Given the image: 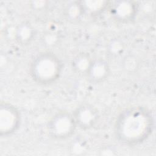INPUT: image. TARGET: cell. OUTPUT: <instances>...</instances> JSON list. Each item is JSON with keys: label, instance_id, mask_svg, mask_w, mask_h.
<instances>
[{"label": "cell", "instance_id": "6da1fadb", "mask_svg": "<svg viewBox=\"0 0 156 156\" xmlns=\"http://www.w3.org/2000/svg\"><path fill=\"white\" fill-rule=\"evenodd\" d=\"M153 122L152 115L146 109L138 107L126 110L116 121V135L125 144L140 143L152 132Z\"/></svg>", "mask_w": 156, "mask_h": 156}, {"label": "cell", "instance_id": "7a4b0ae2", "mask_svg": "<svg viewBox=\"0 0 156 156\" xmlns=\"http://www.w3.org/2000/svg\"><path fill=\"white\" fill-rule=\"evenodd\" d=\"M62 65L59 58L51 52L38 55L32 62L30 72L34 80L41 85H48L59 77Z\"/></svg>", "mask_w": 156, "mask_h": 156}, {"label": "cell", "instance_id": "3957f363", "mask_svg": "<svg viewBox=\"0 0 156 156\" xmlns=\"http://www.w3.org/2000/svg\"><path fill=\"white\" fill-rule=\"evenodd\" d=\"M73 115L59 112L55 115L48 124L49 135L54 139L64 140L71 136L76 127Z\"/></svg>", "mask_w": 156, "mask_h": 156}, {"label": "cell", "instance_id": "277c9868", "mask_svg": "<svg viewBox=\"0 0 156 156\" xmlns=\"http://www.w3.org/2000/svg\"><path fill=\"white\" fill-rule=\"evenodd\" d=\"M20 114L18 109L8 103H2L0 109V132L1 136H8L18 128Z\"/></svg>", "mask_w": 156, "mask_h": 156}, {"label": "cell", "instance_id": "5b68a950", "mask_svg": "<svg viewBox=\"0 0 156 156\" xmlns=\"http://www.w3.org/2000/svg\"><path fill=\"white\" fill-rule=\"evenodd\" d=\"M73 116L76 126L83 129H88L93 127L99 118L97 110L91 105L87 104L77 107Z\"/></svg>", "mask_w": 156, "mask_h": 156}, {"label": "cell", "instance_id": "8992f818", "mask_svg": "<svg viewBox=\"0 0 156 156\" xmlns=\"http://www.w3.org/2000/svg\"><path fill=\"white\" fill-rule=\"evenodd\" d=\"M110 68L108 63L102 59L92 60L87 72L89 80L94 83H100L108 77Z\"/></svg>", "mask_w": 156, "mask_h": 156}, {"label": "cell", "instance_id": "52a82bcc", "mask_svg": "<svg viewBox=\"0 0 156 156\" xmlns=\"http://www.w3.org/2000/svg\"><path fill=\"white\" fill-rule=\"evenodd\" d=\"M112 10V14L115 19L125 22L133 18L136 12V7L132 2L122 1L117 2Z\"/></svg>", "mask_w": 156, "mask_h": 156}, {"label": "cell", "instance_id": "ba28073f", "mask_svg": "<svg viewBox=\"0 0 156 156\" xmlns=\"http://www.w3.org/2000/svg\"><path fill=\"white\" fill-rule=\"evenodd\" d=\"M34 35V28L28 23H24L20 24L16 30V40L22 44L30 42Z\"/></svg>", "mask_w": 156, "mask_h": 156}, {"label": "cell", "instance_id": "9c48e42d", "mask_svg": "<svg viewBox=\"0 0 156 156\" xmlns=\"http://www.w3.org/2000/svg\"><path fill=\"white\" fill-rule=\"evenodd\" d=\"M91 60L88 55L85 54H80L74 59L73 66L76 71L80 73H87L89 66L91 64Z\"/></svg>", "mask_w": 156, "mask_h": 156}, {"label": "cell", "instance_id": "30bf717a", "mask_svg": "<svg viewBox=\"0 0 156 156\" xmlns=\"http://www.w3.org/2000/svg\"><path fill=\"white\" fill-rule=\"evenodd\" d=\"M124 68L128 72H134L138 68L139 62L136 57L132 55L124 57L122 62Z\"/></svg>", "mask_w": 156, "mask_h": 156}, {"label": "cell", "instance_id": "8fae6325", "mask_svg": "<svg viewBox=\"0 0 156 156\" xmlns=\"http://www.w3.org/2000/svg\"><path fill=\"white\" fill-rule=\"evenodd\" d=\"M124 50V45L121 41L118 39L112 40L108 46V51L112 55H119Z\"/></svg>", "mask_w": 156, "mask_h": 156}, {"label": "cell", "instance_id": "7c38bea8", "mask_svg": "<svg viewBox=\"0 0 156 156\" xmlns=\"http://www.w3.org/2000/svg\"><path fill=\"white\" fill-rule=\"evenodd\" d=\"M82 10L83 9L80 5L72 4L68 7L67 14L70 19L76 20L79 18Z\"/></svg>", "mask_w": 156, "mask_h": 156}]
</instances>
